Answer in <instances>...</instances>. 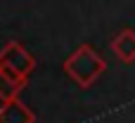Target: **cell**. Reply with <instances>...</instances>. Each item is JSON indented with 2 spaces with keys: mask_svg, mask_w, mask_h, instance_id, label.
Instances as JSON below:
<instances>
[{
  "mask_svg": "<svg viewBox=\"0 0 135 123\" xmlns=\"http://www.w3.org/2000/svg\"><path fill=\"white\" fill-rule=\"evenodd\" d=\"M107 64L100 57V52L90 45H81L76 47L66 59H64V71L81 85V88H90L102 73H104Z\"/></svg>",
  "mask_w": 135,
  "mask_h": 123,
  "instance_id": "obj_1",
  "label": "cell"
},
{
  "mask_svg": "<svg viewBox=\"0 0 135 123\" xmlns=\"http://www.w3.org/2000/svg\"><path fill=\"white\" fill-rule=\"evenodd\" d=\"M0 66H2V69H9V71H14V73H19V76H24V78H28L31 71L36 69V59H33V55H31L21 43L12 40V43H7V45L0 50Z\"/></svg>",
  "mask_w": 135,
  "mask_h": 123,
  "instance_id": "obj_2",
  "label": "cell"
},
{
  "mask_svg": "<svg viewBox=\"0 0 135 123\" xmlns=\"http://www.w3.org/2000/svg\"><path fill=\"white\" fill-rule=\"evenodd\" d=\"M36 116L33 111L21 104L19 100H9V102H2L0 107V123H33Z\"/></svg>",
  "mask_w": 135,
  "mask_h": 123,
  "instance_id": "obj_3",
  "label": "cell"
},
{
  "mask_svg": "<svg viewBox=\"0 0 135 123\" xmlns=\"http://www.w3.org/2000/svg\"><path fill=\"white\" fill-rule=\"evenodd\" d=\"M24 85H26L24 76L0 66V102L17 100V95H19V90H24Z\"/></svg>",
  "mask_w": 135,
  "mask_h": 123,
  "instance_id": "obj_4",
  "label": "cell"
},
{
  "mask_svg": "<svg viewBox=\"0 0 135 123\" xmlns=\"http://www.w3.org/2000/svg\"><path fill=\"white\" fill-rule=\"evenodd\" d=\"M112 50L116 52V57L126 64L135 62V31L133 28H123L114 36L112 40Z\"/></svg>",
  "mask_w": 135,
  "mask_h": 123,
  "instance_id": "obj_5",
  "label": "cell"
}]
</instances>
